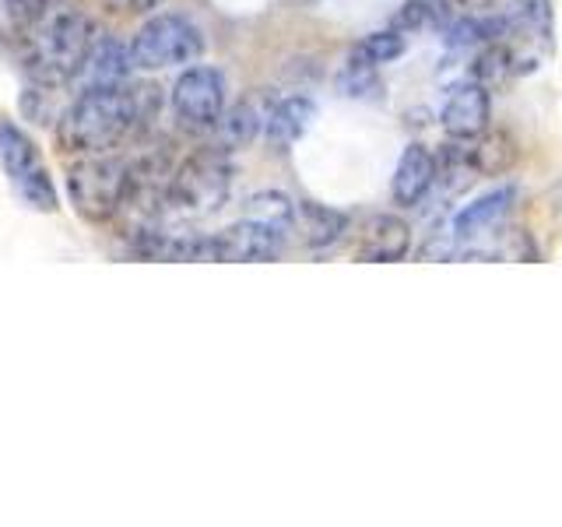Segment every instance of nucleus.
Segmentation results:
<instances>
[{"mask_svg": "<svg viewBox=\"0 0 562 527\" xmlns=\"http://www.w3.org/2000/svg\"><path fill=\"white\" fill-rule=\"evenodd\" d=\"M316 116V105L306 96H285L278 99L268 116H263V141L274 152H289L299 137L310 131V123Z\"/></svg>", "mask_w": 562, "mask_h": 527, "instance_id": "nucleus-14", "label": "nucleus"}, {"mask_svg": "<svg viewBox=\"0 0 562 527\" xmlns=\"http://www.w3.org/2000/svg\"><path fill=\"white\" fill-rule=\"evenodd\" d=\"M64 4V0H8V8L22 18L25 25H32V22H40V18H46V14H53Z\"/></svg>", "mask_w": 562, "mask_h": 527, "instance_id": "nucleus-26", "label": "nucleus"}, {"mask_svg": "<svg viewBox=\"0 0 562 527\" xmlns=\"http://www.w3.org/2000/svg\"><path fill=\"white\" fill-rule=\"evenodd\" d=\"M134 57H131V43H120L113 35H99L92 53L85 57L78 78L70 81L75 96L81 92H110V88H123L134 75Z\"/></svg>", "mask_w": 562, "mask_h": 527, "instance_id": "nucleus-8", "label": "nucleus"}, {"mask_svg": "<svg viewBox=\"0 0 562 527\" xmlns=\"http://www.w3.org/2000/svg\"><path fill=\"white\" fill-rule=\"evenodd\" d=\"M439 8H436V0H408L397 18H394V25L401 32H418V29H429V25H439Z\"/></svg>", "mask_w": 562, "mask_h": 527, "instance_id": "nucleus-25", "label": "nucleus"}, {"mask_svg": "<svg viewBox=\"0 0 562 527\" xmlns=\"http://www.w3.org/2000/svg\"><path fill=\"white\" fill-rule=\"evenodd\" d=\"M0 169H4L14 198L25 208L43 211V215L60 208L57 183H53L40 148L14 120H0Z\"/></svg>", "mask_w": 562, "mask_h": 527, "instance_id": "nucleus-4", "label": "nucleus"}, {"mask_svg": "<svg viewBox=\"0 0 562 527\" xmlns=\"http://www.w3.org/2000/svg\"><path fill=\"white\" fill-rule=\"evenodd\" d=\"M263 116H268V110H260L250 99L228 105L222 120L215 123V131H211V148H218V152L246 148L257 134H263Z\"/></svg>", "mask_w": 562, "mask_h": 527, "instance_id": "nucleus-16", "label": "nucleus"}, {"mask_svg": "<svg viewBox=\"0 0 562 527\" xmlns=\"http://www.w3.org/2000/svg\"><path fill=\"white\" fill-rule=\"evenodd\" d=\"M151 85H123L110 92H81L70 99L60 123L53 127L60 152L67 155H105L137 134L155 113Z\"/></svg>", "mask_w": 562, "mask_h": 527, "instance_id": "nucleus-1", "label": "nucleus"}, {"mask_svg": "<svg viewBox=\"0 0 562 527\" xmlns=\"http://www.w3.org/2000/svg\"><path fill=\"white\" fill-rule=\"evenodd\" d=\"M408 32H401V29H383V32H373V35H366L362 43L351 46V57H359L366 64H373V67H383V64H391L397 60L404 49H408V40H404Z\"/></svg>", "mask_w": 562, "mask_h": 527, "instance_id": "nucleus-23", "label": "nucleus"}, {"mask_svg": "<svg viewBox=\"0 0 562 527\" xmlns=\"http://www.w3.org/2000/svg\"><path fill=\"white\" fill-rule=\"evenodd\" d=\"M204 32L187 14H155L134 32L131 57L137 70H166L201 60Z\"/></svg>", "mask_w": 562, "mask_h": 527, "instance_id": "nucleus-6", "label": "nucleus"}, {"mask_svg": "<svg viewBox=\"0 0 562 527\" xmlns=\"http://www.w3.org/2000/svg\"><path fill=\"white\" fill-rule=\"evenodd\" d=\"M233 193V162L228 152L204 148L198 155L183 158L172 172V208L187 215H215Z\"/></svg>", "mask_w": 562, "mask_h": 527, "instance_id": "nucleus-5", "label": "nucleus"}, {"mask_svg": "<svg viewBox=\"0 0 562 527\" xmlns=\"http://www.w3.org/2000/svg\"><path fill=\"white\" fill-rule=\"evenodd\" d=\"M110 4H113L116 11H127V14H148V11H155V8H162L166 0H110Z\"/></svg>", "mask_w": 562, "mask_h": 527, "instance_id": "nucleus-27", "label": "nucleus"}, {"mask_svg": "<svg viewBox=\"0 0 562 527\" xmlns=\"http://www.w3.org/2000/svg\"><path fill=\"white\" fill-rule=\"evenodd\" d=\"M436 166H439V180L447 193H461L468 190L474 180H479V169H474V158H471V141H450L443 145V152L436 155Z\"/></svg>", "mask_w": 562, "mask_h": 527, "instance_id": "nucleus-19", "label": "nucleus"}, {"mask_svg": "<svg viewBox=\"0 0 562 527\" xmlns=\"http://www.w3.org/2000/svg\"><path fill=\"white\" fill-rule=\"evenodd\" d=\"M492 92L479 81H461L453 85L443 105H439V123L443 131L457 141H474L482 131H488V116H492Z\"/></svg>", "mask_w": 562, "mask_h": 527, "instance_id": "nucleus-9", "label": "nucleus"}, {"mask_svg": "<svg viewBox=\"0 0 562 527\" xmlns=\"http://www.w3.org/2000/svg\"><path fill=\"white\" fill-rule=\"evenodd\" d=\"M295 233L310 250H330V246H338L348 236V215H341V211L330 204L299 201Z\"/></svg>", "mask_w": 562, "mask_h": 527, "instance_id": "nucleus-15", "label": "nucleus"}, {"mask_svg": "<svg viewBox=\"0 0 562 527\" xmlns=\"http://www.w3.org/2000/svg\"><path fill=\"white\" fill-rule=\"evenodd\" d=\"M439 180L436 155L426 145H408L401 152L391 180V198L397 208H418Z\"/></svg>", "mask_w": 562, "mask_h": 527, "instance_id": "nucleus-12", "label": "nucleus"}, {"mask_svg": "<svg viewBox=\"0 0 562 527\" xmlns=\"http://www.w3.org/2000/svg\"><path fill=\"white\" fill-rule=\"evenodd\" d=\"M99 35L102 32L95 29L92 18L78 11H53L40 18V22H32L25 43V67L32 81L70 88Z\"/></svg>", "mask_w": 562, "mask_h": 527, "instance_id": "nucleus-2", "label": "nucleus"}, {"mask_svg": "<svg viewBox=\"0 0 562 527\" xmlns=\"http://www.w3.org/2000/svg\"><path fill=\"white\" fill-rule=\"evenodd\" d=\"M295 208H299V201H292L289 193L260 190V193H254L250 201H246V218H257V222L271 225V228H278V233L289 236L295 228Z\"/></svg>", "mask_w": 562, "mask_h": 527, "instance_id": "nucleus-21", "label": "nucleus"}, {"mask_svg": "<svg viewBox=\"0 0 562 527\" xmlns=\"http://www.w3.org/2000/svg\"><path fill=\"white\" fill-rule=\"evenodd\" d=\"M105 4H110V0H105Z\"/></svg>", "mask_w": 562, "mask_h": 527, "instance_id": "nucleus-28", "label": "nucleus"}, {"mask_svg": "<svg viewBox=\"0 0 562 527\" xmlns=\"http://www.w3.org/2000/svg\"><path fill=\"white\" fill-rule=\"evenodd\" d=\"M509 25L531 35L535 43H552L555 32V11L552 0H509Z\"/></svg>", "mask_w": 562, "mask_h": 527, "instance_id": "nucleus-22", "label": "nucleus"}, {"mask_svg": "<svg viewBox=\"0 0 562 527\" xmlns=\"http://www.w3.org/2000/svg\"><path fill=\"white\" fill-rule=\"evenodd\" d=\"M134 162L116 155H85L67 172V198L85 222H113L131 201Z\"/></svg>", "mask_w": 562, "mask_h": 527, "instance_id": "nucleus-3", "label": "nucleus"}, {"mask_svg": "<svg viewBox=\"0 0 562 527\" xmlns=\"http://www.w3.org/2000/svg\"><path fill=\"white\" fill-rule=\"evenodd\" d=\"M376 70H380V67L366 64V60L351 57V53H348V64H345L341 78H338L341 96H351V99H376V96H380V88H383Z\"/></svg>", "mask_w": 562, "mask_h": 527, "instance_id": "nucleus-24", "label": "nucleus"}, {"mask_svg": "<svg viewBox=\"0 0 562 527\" xmlns=\"http://www.w3.org/2000/svg\"><path fill=\"white\" fill-rule=\"evenodd\" d=\"M172 120L187 134H211L222 113L228 110V81L218 67L190 64L180 78L172 81L169 92Z\"/></svg>", "mask_w": 562, "mask_h": 527, "instance_id": "nucleus-7", "label": "nucleus"}, {"mask_svg": "<svg viewBox=\"0 0 562 527\" xmlns=\"http://www.w3.org/2000/svg\"><path fill=\"white\" fill-rule=\"evenodd\" d=\"M67 85H46V81H32V88H25L22 96V113L32 123H43V127H57L64 110L70 105V99H64Z\"/></svg>", "mask_w": 562, "mask_h": 527, "instance_id": "nucleus-20", "label": "nucleus"}, {"mask_svg": "<svg viewBox=\"0 0 562 527\" xmlns=\"http://www.w3.org/2000/svg\"><path fill=\"white\" fill-rule=\"evenodd\" d=\"M412 254V225L401 215H373L359 228L351 257L359 264H397Z\"/></svg>", "mask_w": 562, "mask_h": 527, "instance_id": "nucleus-11", "label": "nucleus"}, {"mask_svg": "<svg viewBox=\"0 0 562 527\" xmlns=\"http://www.w3.org/2000/svg\"><path fill=\"white\" fill-rule=\"evenodd\" d=\"M218 243V260H228V264H268L281 254V246H285V233H278V228L263 225L257 218H239L236 225L222 228L215 236Z\"/></svg>", "mask_w": 562, "mask_h": 527, "instance_id": "nucleus-10", "label": "nucleus"}, {"mask_svg": "<svg viewBox=\"0 0 562 527\" xmlns=\"http://www.w3.org/2000/svg\"><path fill=\"white\" fill-rule=\"evenodd\" d=\"M514 198H517L514 187H496V190L482 193V198H474L471 204H464L450 222L453 243H471V239L485 236L488 228H496L506 211L514 208Z\"/></svg>", "mask_w": 562, "mask_h": 527, "instance_id": "nucleus-13", "label": "nucleus"}, {"mask_svg": "<svg viewBox=\"0 0 562 527\" xmlns=\"http://www.w3.org/2000/svg\"><path fill=\"white\" fill-rule=\"evenodd\" d=\"M471 158H474V169H479V176H506L520 158L517 137L506 134V131H492L488 127V131H482L479 137L471 141Z\"/></svg>", "mask_w": 562, "mask_h": 527, "instance_id": "nucleus-17", "label": "nucleus"}, {"mask_svg": "<svg viewBox=\"0 0 562 527\" xmlns=\"http://www.w3.org/2000/svg\"><path fill=\"white\" fill-rule=\"evenodd\" d=\"M517 75H524V67H520L517 49L509 46L506 40H496V43L479 46V57H474L471 78L479 81V85H485L488 92H499V88H503L509 78H517Z\"/></svg>", "mask_w": 562, "mask_h": 527, "instance_id": "nucleus-18", "label": "nucleus"}]
</instances>
